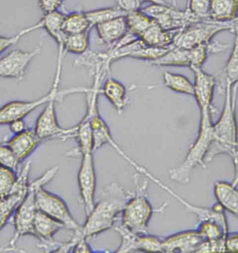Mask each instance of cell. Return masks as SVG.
I'll return each instance as SVG.
<instances>
[{
  "instance_id": "6da1fadb",
  "label": "cell",
  "mask_w": 238,
  "mask_h": 253,
  "mask_svg": "<svg viewBox=\"0 0 238 253\" xmlns=\"http://www.w3.org/2000/svg\"><path fill=\"white\" fill-rule=\"evenodd\" d=\"M133 195V192L127 191L118 183H111L102 190L84 225L73 235L79 239H87L112 228Z\"/></svg>"
},
{
  "instance_id": "7a4b0ae2",
  "label": "cell",
  "mask_w": 238,
  "mask_h": 253,
  "mask_svg": "<svg viewBox=\"0 0 238 253\" xmlns=\"http://www.w3.org/2000/svg\"><path fill=\"white\" fill-rule=\"evenodd\" d=\"M223 109L217 122L213 124L214 141L209 150L205 162L216 156L226 155L231 158L238 153V126L236 119L238 84L225 82Z\"/></svg>"
},
{
  "instance_id": "3957f363",
  "label": "cell",
  "mask_w": 238,
  "mask_h": 253,
  "mask_svg": "<svg viewBox=\"0 0 238 253\" xmlns=\"http://www.w3.org/2000/svg\"><path fill=\"white\" fill-rule=\"evenodd\" d=\"M133 179L135 190L121 213V225L134 233H147L149 222L153 213L163 212L168 203L154 210L147 195L148 179L141 180L139 172L135 174Z\"/></svg>"
},
{
  "instance_id": "277c9868",
  "label": "cell",
  "mask_w": 238,
  "mask_h": 253,
  "mask_svg": "<svg viewBox=\"0 0 238 253\" xmlns=\"http://www.w3.org/2000/svg\"><path fill=\"white\" fill-rule=\"evenodd\" d=\"M59 169V166L52 167L34 182L30 183L26 196L14 213V235L10 240L9 247L18 249L15 244L20 237L27 235L33 237L34 220L38 210L36 204V192L38 188L45 186L50 182L57 174Z\"/></svg>"
},
{
  "instance_id": "5b68a950",
  "label": "cell",
  "mask_w": 238,
  "mask_h": 253,
  "mask_svg": "<svg viewBox=\"0 0 238 253\" xmlns=\"http://www.w3.org/2000/svg\"><path fill=\"white\" fill-rule=\"evenodd\" d=\"M214 123H199L197 136L191 145L182 163L169 171L171 180L186 184L190 181L191 172L196 167L205 169V157L214 141Z\"/></svg>"
},
{
  "instance_id": "8992f818",
  "label": "cell",
  "mask_w": 238,
  "mask_h": 253,
  "mask_svg": "<svg viewBox=\"0 0 238 253\" xmlns=\"http://www.w3.org/2000/svg\"><path fill=\"white\" fill-rule=\"evenodd\" d=\"M60 82L61 78L54 77L50 90L40 98L30 101H11L0 107V126L9 125L16 120L25 119L31 113L33 112L41 106L45 105L53 98H57L61 101L70 94L86 93L88 90V88L85 87H75L60 90Z\"/></svg>"
},
{
  "instance_id": "52a82bcc",
  "label": "cell",
  "mask_w": 238,
  "mask_h": 253,
  "mask_svg": "<svg viewBox=\"0 0 238 253\" xmlns=\"http://www.w3.org/2000/svg\"><path fill=\"white\" fill-rule=\"evenodd\" d=\"M233 23H218L209 19L199 20L180 30L174 40V45L184 49H191L210 43L214 37L226 31L233 32Z\"/></svg>"
},
{
  "instance_id": "ba28073f",
  "label": "cell",
  "mask_w": 238,
  "mask_h": 253,
  "mask_svg": "<svg viewBox=\"0 0 238 253\" xmlns=\"http://www.w3.org/2000/svg\"><path fill=\"white\" fill-rule=\"evenodd\" d=\"M36 204L38 210L59 221L65 228L74 232L81 227V225L73 218L64 200L47 191L44 186H40L37 190Z\"/></svg>"
},
{
  "instance_id": "9c48e42d",
  "label": "cell",
  "mask_w": 238,
  "mask_h": 253,
  "mask_svg": "<svg viewBox=\"0 0 238 253\" xmlns=\"http://www.w3.org/2000/svg\"><path fill=\"white\" fill-rule=\"evenodd\" d=\"M58 101H60L59 99L53 98L47 102L36 121L34 131L42 141L54 139L66 141L75 138L76 126L63 128L59 125L55 108V104Z\"/></svg>"
},
{
  "instance_id": "30bf717a",
  "label": "cell",
  "mask_w": 238,
  "mask_h": 253,
  "mask_svg": "<svg viewBox=\"0 0 238 253\" xmlns=\"http://www.w3.org/2000/svg\"><path fill=\"white\" fill-rule=\"evenodd\" d=\"M121 239V244L114 251L116 253H162V238L147 233H134L120 224L114 227Z\"/></svg>"
},
{
  "instance_id": "8fae6325",
  "label": "cell",
  "mask_w": 238,
  "mask_h": 253,
  "mask_svg": "<svg viewBox=\"0 0 238 253\" xmlns=\"http://www.w3.org/2000/svg\"><path fill=\"white\" fill-rule=\"evenodd\" d=\"M93 153H87L82 155L78 174L79 189L86 216L90 214L95 204L97 179Z\"/></svg>"
},
{
  "instance_id": "7c38bea8",
  "label": "cell",
  "mask_w": 238,
  "mask_h": 253,
  "mask_svg": "<svg viewBox=\"0 0 238 253\" xmlns=\"http://www.w3.org/2000/svg\"><path fill=\"white\" fill-rule=\"evenodd\" d=\"M42 44L30 52L13 49L0 58V78L23 80L31 62L40 54Z\"/></svg>"
},
{
  "instance_id": "4fadbf2b",
  "label": "cell",
  "mask_w": 238,
  "mask_h": 253,
  "mask_svg": "<svg viewBox=\"0 0 238 253\" xmlns=\"http://www.w3.org/2000/svg\"><path fill=\"white\" fill-rule=\"evenodd\" d=\"M31 164V161H28L20 170L14 191L8 197L0 199V232L6 226L11 217L14 215L17 208L26 196L30 185L29 176Z\"/></svg>"
},
{
  "instance_id": "5bb4252c",
  "label": "cell",
  "mask_w": 238,
  "mask_h": 253,
  "mask_svg": "<svg viewBox=\"0 0 238 253\" xmlns=\"http://www.w3.org/2000/svg\"><path fill=\"white\" fill-rule=\"evenodd\" d=\"M205 239L197 229L180 231L162 238V253H199Z\"/></svg>"
},
{
  "instance_id": "9a60e30c",
  "label": "cell",
  "mask_w": 238,
  "mask_h": 253,
  "mask_svg": "<svg viewBox=\"0 0 238 253\" xmlns=\"http://www.w3.org/2000/svg\"><path fill=\"white\" fill-rule=\"evenodd\" d=\"M64 226L52 217L37 210L34 220V236L40 242L39 247L46 252L54 253L59 242L54 240V236Z\"/></svg>"
},
{
  "instance_id": "2e32d148",
  "label": "cell",
  "mask_w": 238,
  "mask_h": 253,
  "mask_svg": "<svg viewBox=\"0 0 238 253\" xmlns=\"http://www.w3.org/2000/svg\"><path fill=\"white\" fill-rule=\"evenodd\" d=\"M194 74L193 95L200 113H214L212 106L217 80L213 75L207 73L202 68L191 69Z\"/></svg>"
},
{
  "instance_id": "e0dca14e",
  "label": "cell",
  "mask_w": 238,
  "mask_h": 253,
  "mask_svg": "<svg viewBox=\"0 0 238 253\" xmlns=\"http://www.w3.org/2000/svg\"><path fill=\"white\" fill-rule=\"evenodd\" d=\"M42 140L38 136L34 129L27 128L20 134H14L5 142L13 152L20 163L27 160L40 145Z\"/></svg>"
},
{
  "instance_id": "ac0fdd59",
  "label": "cell",
  "mask_w": 238,
  "mask_h": 253,
  "mask_svg": "<svg viewBox=\"0 0 238 253\" xmlns=\"http://www.w3.org/2000/svg\"><path fill=\"white\" fill-rule=\"evenodd\" d=\"M97 37L104 45H115L128 34L126 16L119 17L95 27Z\"/></svg>"
},
{
  "instance_id": "d6986e66",
  "label": "cell",
  "mask_w": 238,
  "mask_h": 253,
  "mask_svg": "<svg viewBox=\"0 0 238 253\" xmlns=\"http://www.w3.org/2000/svg\"><path fill=\"white\" fill-rule=\"evenodd\" d=\"M101 93L112 104L116 112L121 115L128 102L126 87L116 79L107 77L102 83Z\"/></svg>"
},
{
  "instance_id": "ffe728a7",
  "label": "cell",
  "mask_w": 238,
  "mask_h": 253,
  "mask_svg": "<svg viewBox=\"0 0 238 253\" xmlns=\"http://www.w3.org/2000/svg\"><path fill=\"white\" fill-rule=\"evenodd\" d=\"M180 30H164L155 21L151 27L140 36V39L145 45L159 48H169L174 45V40Z\"/></svg>"
},
{
  "instance_id": "44dd1931",
  "label": "cell",
  "mask_w": 238,
  "mask_h": 253,
  "mask_svg": "<svg viewBox=\"0 0 238 253\" xmlns=\"http://www.w3.org/2000/svg\"><path fill=\"white\" fill-rule=\"evenodd\" d=\"M238 17V0H210L208 19L218 23H233Z\"/></svg>"
},
{
  "instance_id": "7402d4cb",
  "label": "cell",
  "mask_w": 238,
  "mask_h": 253,
  "mask_svg": "<svg viewBox=\"0 0 238 253\" xmlns=\"http://www.w3.org/2000/svg\"><path fill=\"white\" fill-rule=\"evenodd\" d=\"M76 134L75 139L76 140L78 146L74 150L67 153L68 157H76L87 153H94V134L90 118L88 116H84L82 121L77 125Z\"/></svg>"
},
{
  "instance_id": "603a6c76",
  "label": "cell",
  "mask_w": 238,
  "mask_h": 253,
  "mask_svg": "<svg viewBox=\"0 0 238 253\" xmlns=\"http://www.w3.org/2000/svg\"><path fill=\"white\" fill-rule=\"evenodd\" d=\"M214 194L217 203L225 211L238 218V189L231 183L217 181L214 184Z\"/></svg>"
},
{
  "instance_id": "cb8c5ba5",
  "label": "cell",
  "mask_w": 238,
  "mask_h": 253,
  "mask_svg": "<svg viewBox=\"0 0 238 253\" xmlns=\"http://www.w3.org/2000/svg\"><path fill=\"white\" fill-rule=\"evenodd\" d=\"M65 15L62 12L54 11L44 14L43 18L39 20L41 29H44L49 37L52 38L58 47H63V42L66 37V34L63 30Z\"/></svg>"
},
{
  "instance_id": "d4e9b609",
  "label": "cell",
  "mask_w": 238,
  "mask_h": 253,
  "mask_svg": "<svg viewBox=\"0 0 238 253\" xmlns=\"http://www.w3.org/2000/svg\"><path fill=\"white\" fill-rule=\"evenodd\" d=\"M150 63L158 67L190 68V50L173 45L163 55Z\"/></svg>"
},
{
  "instance_id": "484cf974",
  "label": "cell",
  "mask_w": 238,
  "mask_h": 253,
  "mask_svg": "<svg viewBox=\"0 0 238 253\" xmlns=\"http://www.w3.org/2000/svg\"><path fill=\"white\" fill-rule=\"evenodd\" d=\"M126 19L128 32L139 38L155 22L143 13L140 8L128 11Z\"/></svg>"
},
{
  "instance_id": "4316f807",
  "label": "cell",
  "mask_w": 238,
  "mask_h": 253,
  "mask_svg": "<svg viewBox=\"0 0 238 253\" xmlns=\"http://www.w3.org/2000/svg\"><path fill=\"white\" fill-rule=\"evenodd\" d=\"M163 86L175 93L193 95V84L185 75L166 71L163 73Z\"/></svg>"
},
{
  "instance_id": "83f0119b",
  "label": "cell",
  "mask_w": 238,
  "mask_h": 253,
  "mask_svg": "<svg viewBox=\"0 0 238 253\" xmlns=\"http://www.w3.org/2000/svg\"><path fill=\"white\" fill-rule=\"evenodd\" d=\"M92 30L85 11H75L65 15L63 30L66 34L84 33Z\"/></svg>"
},
{
  "instance_id": "f1b7e54d",
  "label": "cell",
  "mask_w": 238,
  "mask_h": 253,
  "mask_svg": "<svg viewBox=\"0 0 238 253\" xmlns=\"http://www.w3.org/2000/svg\"><path fill=\"white\" fill-rule=\"evenodd\" d=\"M87 18L90 21L92 28L101 23H105L112 19L126 16L128 11L120 6H110V7L97 8L85 11Z\"/></svg>"
},
{
  "instance_id": "f546056e",
  "label": "cell",
  "mask_w": 238,
  "mask_h": 253,
  "mask_svg": "<svg viewBox=\"0 0 238 253\" xmlns=\"http://www.w3.org/2000/svg\"><path fill=\"white\" fill-rule=\"evenodd\" d=\"M90 45V31L84 33L66 34L63 42L65 52L82 55L88 51Z\"/></svg>"
},
{
  "instance_id": "4dcf8cb0",
  "label": "cell",
  "mask_w": 238,
  "mask_h": 253,
  "mask_svg": "<svg viewBox=\"0 0 238 253\" xmlns=\"http://www.w3.org/2000/svg\"><path fill=\"white\" fill-rule=\"evenodd\" d=\"M234 47L224 68L226 82L234 85L238 84V25H234Z\"/></svg>"
},
{
  "instance_id": "1f68e13d",
  "label": "cell",
  "mask_w": 238,
  "mask_h": 253,
  "mask_svg": "<svg viewBox=\"0 0 238 253\" xmlns=\"http://www.w3.org/2000/svg\"><path fill=\"white\" fill-rule=\"evenodd\" d=\"M15 170L0 165V199L8 197L14 191L18 175Z\"/></svg>"
},
{
  "instance_id": "d6a6232c",
  "label": "cell",
  "mask_w": 238,
  "mask_h": 253,
  "mask_svg": "<svg viewBox=\"0 0 238 253\" xmlns=\"http://www.w3.org/2000/svg\"><path fill=\"white\" fill-rule=\"evenodd\" d=\"M39 29H41V25L40 22L39 21L33 25H31L30 27L23 29V30L19 32L18 34H15L14 36H12V37L0 36V55L4 52H6L12 46L18 43L20 39L25 37V35L31 33V32H34V31L39 30Z\"/></svg>"
},
{
  "instance_id": "836d02e7",
  "label": "cell",
  "mask_w": 238,
  "mask_h": 253,
  "mask_svg": "<svg viewBox=\"0 0 238 253\" xmlns=\"http://www.w3.org/2000/svg\"><path fill=\"white\" fill-rule=\"evenodd\" d=\"M210 0H188L187 9L201 19H208Z\"/></svg>"
},
{
  "instance_id": "e575fe53",
  "label": "cell",
  "mask_w": 238,
  "mask_h": 253,
  "mask_svg": "<svg viewBox=\"0 0 238 253\" xmlns=\"http://www.w3.org/2000/svg\"><path fill=\"white\" fill-rule=\"evenodd\" d=\"M20 162L15 158L13 152L5 142L0 143V165L13 169L16 171Z\"/></svg>"
},
{
  "instance_id": "d590c367",
  "label": "cell",
  "mask_w": 238,
  "mask_h": 253,
  "mask_svg": "<svg viewBox=\"0 0 238 253\" xmlns=\"http://www.w3.org/2000/svg\"><path fill=\"white\" fill-rule=\"evenodd\" d=\"M66 0H38L39 8L44 14L59 11Z\"/></svg>"
},
{
  "instance_id": "8d00e7d4",
  "label": "cell",
  "mask_w": 238,
  "mask_h": 253,
  "mask_svg": "<svg viewBox=\"0 0 238 253\" xmlns=\"http://www.w3.org/2000/svg\"><path fill=\"white\" fill-rule=\"evenodd\" d=\"M227 248V253H238V232H229Z\"/></svg>"
},
{
  "instance_id": "74e56055",
  "label": "cell",
  "mask_w": 238,
  "mask_h": 253,
  "mask_svg": "<svg viewBox=\"0 0 238 253\" xmlns=\"http://www.w3.org/2000/svg\"><path fill=\"white\" fill-rule=\"evenodd\" d=\"M8 126H9L10 131L13 135L20 134L27 129L26 123L24 119L16 120L10 123Z\"/></svg>"
},
{
  "instance_id": "f35d334b",
  "label": "cell",
  "mask_w": 238,
  "mask_h": 253,
  "mask_svg": "<svg viewBox=\"0 0 238 253\" xmlns=\"http://www.w3.org/2000/svg\"><path fill=\"white\" fill-rule=\"evenodd\" d=\"M116 1L118 6L127 11L140 8L137 0H116Z\"/></svg>"
},
{
  "instance_id": "ab89813d",
  "label": "cell",
  "mask_w": 238,
  "mask_h": 253,
  "mask_svg": "<svg viewBox=\"0 0 238 253\" xmlns=\"http://www.w3.org/2000/svg\"><path fill=\"white\" fill-rule=\"evenodd\" d=\"M72 253H94L93 250L87 242V239H82L73 248Z\"/></svg>"
},
{
  "instance_id": "60d3db41",
  "label": "cell",
  "mask_w": 238,
  "mask_h": 253,
  "mask_svg": "<svg viewBox=\"0 0 238 253\" xmlns=\"http://www.w3.org/2000/svg\"><path fill=\"white\" fill-rule=\"evenodd\" d=\"M231 159H232L233 164H234L235 173L234 179L231 183L233 186L238 187V153L231 157Z\"/></svg>"
},
{
  "instance_id": "b9f144b4",
  "label": "cell",
  "mask_w": 238,
  "mask_h": 253,
  "mask_svg": "<svg viewBox=\"0 0 238 253\" xmlns=\"http://www.w3.org/2000/svg\"><path fill=\"white\" fill-rule=\"evenodd\" d=\"M139 5L141 8L142 5L148 3V4H169L165 0H137Z\"/></svg>"
},
{
  "instance_id": "7bdbcfd3",
  "label": "cell",
  "mask_w": 238,
  "mask_h": 253,
  "mask_svg": "<svg viewBox=\"0 0 238 253\" xmlns=\"http://www.w3.org/2000/svg\"><path fill=\"white\" fill-rule=\"evenodd\" d=\"M4 252H21V250L13 249V248L9 247V246L4 248V249H0V253Z\"/></svg>"
},
{
  "instance_id": "ee69618b",
  "label": "cell",
  "mask_w": 238,
  "mask_h": 253,
  "mask_svg": "<svg viewBox=\"0 0 238 253\" xmlns=\"http://www.w3.org/2000/svg\"><path fill=\"white\" fill-rule=\"evenodd\" d=\"M233 23H234L235 25H238V17L236 20H235L233 22Z\"/></svg>"
}]
</instances>
